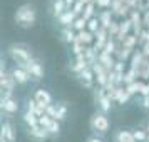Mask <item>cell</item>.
<instances>
[{
  "label": "cell",
  "instance_id": "1",
  "mask_svg": "<svg viewBox=\"0 0 149 142\" xmlns=\"http://www.w3.org/2000/svg\"><path fill=\"white\" fill-rule=\"evenodd\" d=\"M7 55L10 57V60L14 62L15 65H19V67H27L29 64L34 60L32 48L29 47L27 44H22V42L10 44L7 47Z\"/></svg>",
  "mask_w": 149,
  "mask_h": 142
},
{
  "label": "cell",
  "instance_id": "2",
  "mask_svg": "<svg viewBox=\"0 0 149 142\" xmlns=\"http://www.w3.org/2000/svg\"><path fill=\"white\" fill-rule=\"evenodd\" d=\"M14 20L17 24V27L20 28H32L37 22V10L34 5L30 3H22L20 7L15 10Z\"/></svg>",
  "mask_w": 149,
  "mask_h": 142
},
{
  "label": "cell",
  "instance_id": "3",
  "mask_svg": "<svg viewBox=\"0 0 149 142\" xmlns=\"http://www.w3.org/2000/svg\"><path fill=\"white\" fill-rule=\"evenodd\" d=\"M89 127L94 132L95 135H106L111 129V121H109L107 114H104L101 110H97L91 115V121H89Z\"/></svg>",
  "mask_w": 149,
  "mask_h": 142
},
{
  "label": "cell",
  "instance_id": "4",
  "mask_svg": "<svg viewBox=\"0 0 149 142\" xmlns=\"http://www.w3.org/2000/svg\"><path fill=\"white\" fill-rule=\"evenodd\" d=\"M94 100L97 104V107L101 112L104 114H107L111 112V109H112V100L109 99L107 92H106V89L104 87H95L94 89Z\"/></svg>",
  "mask_w": 149,
  "mask_h": 142
},
{
  "label": "cell",
  "instance_id": "5",
  "mask_svg": "<svg viewBox=\"0 0 149 142\" xmlns=\"http://www.w3.org/2000/svg\"><path fill=\"white\" fill-rule=\"evenodd\" d=\"M15 80L10 72H0V94L2 97H12L14 95V89H15Z\"/></svg>",
  "mask_w": 149,
  "mask_h": 142
},
{
  "label": "cell",
  "instance_id": "6",
  "mask_svg": "<svg viewBox=\"0 0 149 142\" xmlns=\"http://www.w3.org/2000/svg\"><path fill=\"white\" fill-rule=\"evenodd\" d=\"M17 141V130L10 121H3L0 127V142H15Z\"/></svg>",
  "mask_w": 149,
  "mask_h": 142
},
{
  "label": "cell",
  "instance_id": "7",
  "mask_svg": "<svg viewBox=\"0 0 149 142\" xmlns=\"http://www.w3.org/2000/svg\"><path fill=\"white\" fill-rule=\"evenodd\" d=\"M0 110L7 117L17 114V110H19V100L15 99L14 95L12 97H0Z\"/></svg>",
  "mask_w": 149,
  "mask_h": 142
},
{
  "label": "cell",
  "instance_id": "8",
  "mask_svg": "<svg viewBox=\"0 0 149 142\" xmlns=\"http://www.w3.org/2000/svg\"><path fill=\"white\" fill-rule=\"evenodd\" d=\"M27 72L30 74V79L34 82H39L44 79V74H45V69H44V65H42L40 60H37V59H34V60L29 64L27 67Z\"/></svg>",
  "mask_w": 149,
  "mask_h": 142
},
{
  "label": "cell",
  "instance_id": "9",
  "mask_svg": "<svg viewBox=\"0 0 149 142\" xmlns=\"http://www.w3.org/2000/svg\"><path fill=\"white\" fill-rule=\"evenodd\" d=\"M10 74L14 77V80L17 85H27L29 82L32 80L30 79V74L27 72L25 67H19V65H14V69L10 70Z\"/></svg>",
  "mask_w": 149,
  "mask_h": 142
},
{
  "label": "cell",
  "instance_id": "10",
  "mask_svg": "<svg viewBox=\"0 0 149 142\" xmlns=\"http://www.w3.org/2000/svg\"><path fill=\"white\" fill-rule=\"evenodd\" d=\"M27 137L30 139L32 142H45L50 137L47 129L40 127V125H37V127H32V129H27Z\"/></svg>",
  "mask_w": 149,
  "mask_h": 142
},
{
  "label": "cell",
  "instance_id": "11",
  "mask_svg": "<svg viewBox=\"0 0 149 142\" xmlns=\"http://www.w3.org/2000/svg\"><path fill=\"white\" fill-rule=\"evenodd\" d=\"M35 99V102L40 105V107H49V105H52V102H54V99H52V94L49 92L47 89H37L34 92V95H32Z\"/></svg>",
  "mask_w": 149,
  "mask_h": 142
},
{
  "label": "cell",
  "instance_id": "12",
  "mask_svg": "<svg viewBox=\"0 0 149 142\" xmlns=\"http://www.w3.org/2000/svg\"><path fill=\"white\" fill-rule=\"evenodd\" d=\"M92 70H94V75H95V84H97V87H106L109 84V72L102 67L99 62L92 65Z\"/></svg>",
  "mask_w": 149,
  "mask_h": 142
},
{
  "label": "cell",
  "instance_id": "13",
  "mask_svg": "<svg viewBox=\"0 0 149 142\" xmlns=\"http://www.w3.org/2000/svg\"><path fill=\"white\" fill-rule=\"evenodd\" d=\"M77 79L81 80V84L86 89H92L94 87V84H95V75H94L92 67H87L86 70H82L81 74L77 75Z\"/></svg>",
  "mask_w": 149,
  "mask_h": 142
},
{
  "label": "cell",
  "instance_id": "14",
  "mask_svg": "<svg viewBox=\"0 0 149 142\" xmlns=\"http://www.w3.org/2000/svg\"><path fill=\"white\" fill-rule=\"evenodd\" d=\"M87 67H89V64H87V60H86L84 54H82V55H77L74 60L70 62V65H69L70 72H74L75 75H79V74L82 72V70H86Z\"/></svg>",
  "mask_w": 149,
  "mask_h": 142
},
{
  "label": "cell",
  "instance_id": "15",
  "mask_svg": "<svg viewBox=\"0 0 149 142\" xmlns=\"http://www.w3.org/2000/svg\"><path fill=\"white\" fill-rule=\"evenodd\" d=\"M97 62H99V64H101L107 72H111V70L114 69L117 59H114V55H109V54H106V52H101L99 57H97Z\"/></svg>",
  "mask_w": 149,
  "mask_h": 142
},
{
  "label": "cell",
  "instance_id": "16",
  "mask_svg": "<svg viewBox=\"0 0 149 142\" xmlns=\"http://www.w3.org/2000/svg\"><path fill=\"white\" fill-rule=\"evenodd\" d=\"M75 19H77V15L74 14V10H70V8H69V10H65V12H64L57 20H59V24H61L62 27L65 28V27H72V25H74V22H75Z\"/></svg>",
  "mask_w": 149,
  "mask_h": 142
},
{
  "label": "cell",
  "instance_id": "17",
  "mask_svg": "<svg viewBox=\"0 0 149 142\" xmlns=\"http://www.w3.org/2000/svg\"><path fill=\"white\" fill-rule=\"evenodd\" d=\"M114 142H136V139H134V135H132V130L119 129L114 134Z\"/></svg>",
  "mask_w": 149,
  "mask_h": 142
},
{
  "label": "cell",
  "instance_id": "18",
  "mask_svg": "<svg viewBox=\"0 0 149 142\" xmlns=\"http://www.w3.org/2000/svg\"><path fill=\"white\" fill-rule=\"evenodd\" d=\"M65 10H69L65 0H52V8H50V12H52V15H54L55 19H59Z\"/></svg>",
  "mask_w": 149,
  "mask_h": 142
},
{
  "label": "cell",
  "instance_id": "19",
  "mask_svg": "<svg viewBox=\"0 0 149 142\" xmlns=\"http://www.w3.org/2000/svg\"><path fill=\"white\" fill-rule=\"evenodd\" d=\"M146 60V57H144V54L141 52V48H136L134 50V54H132V57H131V65L129 67L131 69H134L136 72L139 70V67L142 65V62Z\"/></svg>",
  "mask_w": 149,
  "mask_h": 142
},
{
  "label": "cell",
  "instance_id": "20",
  "mask_svg": "<svg viewBox=\"0 0 149 142\" xmlns=\"http://www.w3.org/2000/svg\"><path fill=\"white\" fill-rule=\"evenodd\" d=\"M77 40L81 42V44H84L86 47H91L95 42V35L92 32H89V30H82V32L77 34Z\"/></svg>",
  "mask_w": 149,
  "mask_h": 142
},
{
  "label": "cell",
  "instance_id": "21",
  "mask_svg": "<svg viewBox=\"0 0 149 142\" xmlns=\"http://www.w3.org/2000/svg\"><path fill=\"white\" fill-rule=\"evenodd\" d=\"M112 10H102V12H99L97 14V19H99V22H101V27L104 28H109L111 27V24H112Z\"/></svg>",
  "mask_w": 149,
  "mask_h": 142
},
{
  "label": "cell",
  "instance_id": "22",
  "mask_svg": "<svg viewBox=\"0 0 149 142\" xmlns=\"http://www.w3.org/2000/svg\"><path fill=\"white\" fill-rule=\"evenodd\" d=\"M61 35H62V40L65 42V44H74L75 40H77V32H75L72 27H65L61 30Z\"/></svg>",
  "mask_w": 149,
  "mask_h": 142
},
{
  "label": "cell",
  "instance_id": "23",
  "mask_svg": "<svg viewBox=\"0 0 149 142\" xmlns=\"http://www.w3.org/2000/svg\"><path fill=\"white\" fill-rule=\"evenodd\" d=\"M22 121L25 122L27 129H32V127H37V125H39V117H37L35 114H32V112H29V110H25V112H24V115H22Z\"/></svg>",
  "mask_w": 149,
  "mask_h": 142
},
{
  "label": "cell",
  "instance_id": "24",
  "mask_svg": "<svg viewBox=\"0 0 149 142\" xmlns=\"http://www.w3.org/2000/svg\"><path fill=\"white\" fill-rule=\"evenodd\" d=\"M137 44H139V42H137V37H136L134 34H131L121 42V47L129 48V50H136V45H137Z\"/></svg>",
  "mask_w": 149,
  "mask_h": 142
},
{
  "label": "cell",
  "instance_id": "25",
  "mask_svg": "<svg viewBox=\"0 0 149 142\" xmlns=\"http://www.w3.org/2000/svg\"><path fill=\"white\" fill-rule=\"evenodd\" d=\"M95 7H97V5H95L94 2H92V3H87V5H86V8H84V14H82V17H84V19H86V20H92V19H94V17H97V15H95Z\"/></svg>",
  "mask_w": 149,
  "mask_h": 142
},
{
  "label": "cell",
  "instance_id": "26",
  "mask_svg": "<svg viewBox=\"0 0 149 142\" xmlns=\"http://www.w3.org/2000/svg\"><path fill=\"white\" fill-rule=\"evenodd\" d=\"M72 28H74L77 34L82 32V30H87V20H86L84 17H77L75 22H74V25H72Z\"/></svg>",
  "mask_w": 149,
  "mask_h": 142
},
{
  "label": "cell",
  "instance_id": "27",
  "mask_svg": "<svg viewBox=\"0 0 149 142\" xmlns=\"http://www.w3.org/2000/svg\"><path fill=\"white\" fill-rule=\"evenodd\" d=\"M132 135H134L136 142H148V132H146V129H134Z\"/></svg>",
  "mask_w": 149,
  "mask_h": 142
},
{
  "label": "cell",
  "instance_id": "28",
  "mask_svg": "<svg viewBox=\"0 0 149 142\" xmlns=\"http://www.w3.org/2000/svg\"><path fill=\"white\" fill-rule=\"evenodd\" d=\"M47 130H49V134H50V137L59 135V134H61V122L54 119V121L50 122V125L47 127Z\"/></svg>",
  "mask_w": 149,
  "mask_h": 142
},
{
  "label": "cell",
  "instance_id": "29",
  "mask_svg": "<svg viewBox=\"0 0 149 142\" xmlns=\"http://www.w3.org/2000/svg\"><path fill=\"white\" fill-rule=\"evenodd\" d=\"M57 105V121L62 122L65 117H67V105L64 104V102H61V104H55Z\"/></svg>",
  "mask_w": 149,
  "mask_h": 142
},
{
  "label": "cell",
  "instance_id": "30",
  "mask_svg": "<svg viewBox=\"0 0 149 142\" xmlns=\"http://www.w3.org/2000/svg\"><path fill=\"white\" fill-rule=\"evenodd\" d=\"M99 28H101V22H99V19H97V17H94L92 20H89V22H87V30H89V32L95 34Z\"/></svg>",
  "mask_w": 149,
  "mask_h": 142
},
{
  "label": "cell",
  "instance_id": "31",
  "mask_svg": "<svg viewBox=\"0 0 149 142\" xmlns=\"http://www.w3.org/2000/svg\"><path fill=\"white\" fill-rule=\"evenodd\" d=\"M72 52H74L75 57H77V55H82L84 52H86V45L81 44L79 40H75L74 44H72Z\"/></svg>",
  "mask_w": 149,
  "mask_h": 142
},
{
  "label": "cell",
  "instance_id": "32",
  "mask_svg": "<svg viewBox=\"0 0 149 142\" xmlns=\"http://www.w3.org/2000/svg\"><path fill=\"white\" fill-rule=\"evenodd\" d=\"M54 121V119H52V117H49V115H42V117H39V125H40V127H44V129H47L49 125H50V122Z\"/></svg>",
  "mask_w": 149,
  "mask_h": 142
},
{
  "label": "cell",
  "instance_id": "33",
  "mask_svg": "<svg viewBox=\"0 0 149 142\" xmlns=\"http://www.w3.org/2000/svg\"><path fill=\"white\" fill-rule=\"evenodd\" d=\"M94 3L99 8H104V10H107V8L112 7V0H94Z\"/></svg>",
  "mask_w": 149,
  "mask_h": 142
},
{
  "label": "cell",
  "instance_id": "34",
  "mask_svg": "<svg viewBox=\"0 0 149 142\" xmlns=\"http://www.w3.org/2000/svg\"><path fill=\"white\" fill-rule=\"evenodd\" d=\"M45 115H49V117H52V119H55V121H57V105H55V104H52V105L45 107Z\"/></svg>",
  "mask_w": 149,
  "mask_h": 142
},
{
  "label": "cell",
  "instance_id": "35",
  "mask_svg": "<svg viewBox=\"0 0 149 142\" xmlns=\"http://www.w3.org/2000/svg\"><path fill=\"white\" fill-rule=\"evenodd\" d=\"M112 70H116V72H119V74H126V62L122 60H117L116 62V65Z\"/></svg>",
  "mask_w": 149,
  "mask_h": 142
},
{
  "label": "cell",
  "instance_id": "36",
  "mask_svg": "<svg viewBox=\"0 0 149 142\" xmlns=\"http://www.w3.org/2000/svg\"><path fill=\"white\" fill-rule=\"evenodd\" d=\"M86 142H106V141H104L102 137H99V135H91Z\"/></svg>",
  "mask_w": 149,
  "mask_h": 142
},
{
  "label": "cell",
  "instance_id": "37",
  "mask_svg": "<svg viewBox=\"0 0 149 142\" xmlns=\"http://www.w3.org/2000/svg\"><path fill=\"white\" fill-rule=\"evenodd\" d=\"M75 2H79V0H65V3H67V7H69V8H72V7H74V3H75Z\"/></svg>",
  "mask_w": 149,
  "mask_h": 142
},
{
  "label": "cell",
  "instance_id": "38",
  "mask_svg": "<svg viewBox=\"0 0 149 142\" xmlns=\"http://www.w3.org/2000/svg\"><path fill=\"white\" fill-rule=\"evenodd\" d=\"M82 3H84V5H87V3H92V2H94V0H81Z\"/></svg>",
  "mask_w": 149,
  "mask_h": 142
},
{
  "label": "cell",
  "instance_id": "39",
  "mask_svg": "<svg viewBox=\"0 0 149 142\" xmlns=\"http://www.w3.org/2000/svg\"><path fill=\"white\" fill-rule=\"evenodd\" d=\"M146 132H148V142H149V122H148V125H146Z\"/></svg>",
  "mask_w": 149,
  "mask_h": 142
}]
</instances>
